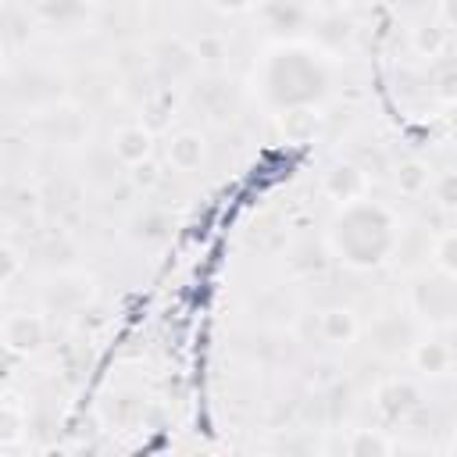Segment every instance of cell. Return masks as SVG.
Here are the masks:
<instances>
[{
	"mask_svg": "<svg viewBox=\"0 0 457 457\" xmlns=\"http://www.w3.org/2000/svg\"><path fill=\"white\" fill-rule=\"evenodd\" d=\"M396 236H400L396 214L382 204H371L368 196L339 204L328 225V246L350 268H378L393 253Z\"/></svg>",
	"mask_w": 457,
	"mask_h": 457,
	"instance_id": "1",
	"label": "cell"
},
{
	"mask_svg": "<svg viewBox=\"0 0 457 457\" xmlns=\"http://www.w3.org/2000/svg\"><path fill=\"white\" fill-rule=\"evenodd\" d=\"M411 307L436 321V325H446L453 318V275H432V278H418L414 289H411Z\"/></svg>",
	"mask_w": 457,
	"mask_h": 457,
	"instance_id": "2",
	"label": "cell"
},
{
	"mask_svg": "<svg viewBox=\"0 0 457 457\" xmlns=\"http://www.w3.org/2000/svg\"><path fill=\"white\" fill-rule=\"evenodd\" d=\"M0 343H4V350L18 353V357L39 353L43 343H46V321H43V314H32V311L7 314L4 325H0Z\"/></svg>",
	"mask_w": 457,
	"mask_h": 457,
	"instance_id": "3",
	"label": "cell"
},
{
	"mask_svg": "<svg viewBox=\"0 0 457 457\" xmlns=\"http://www.w3.org/2000/svg\"><path fill=\"white\" fill-rule=\"evenodd\" d=\"M275 125H278V136L286 143L303 146V143H314V136L321 129V111L314 104H286L275 114Z\"/></svg>",
	"mask_w": 457,
	"mask_h": 457,
	"instance_id": "4",
	"label": "cell"
},
{
	"mask_svg": "<svg viewBox=\"0 0 457 457\" xmlns=\"http://www.w3.org/2000/svg\"><path fill=\"white\" fill-rule=\"evenodd\" d=\"M321 189H325V196L336 200V204L357 200V196L368 193V171H364L361 164H353V161H336V164L325 171Z\"/></svg>",
	"mask_w": 457,
	"mask_h": 457,
	"instance_id": "5",
	"label": "cell"
},
{
	"mask_svg": "<svg viewBox=\"0 0 457 457\" xmlns=\"http://www.w3.org/2000/svg\"><path fill=\"white\" fill-rule=\"evenodd\" d=\"M418 403H421V389H418L411 378H386V382L375 389V407H378V414L389 418V421L407 418Z\"/></svg>",
	"mask_w": 457,
	"mask_h": 457,
	"instance_id": "6",
	"label": "cell"
},
{
	"mask_svg": "<svg viewBox=\"0 0 457 457\" xmlns=\"http://www.w3.org/2000/svg\"><path fill=\"white\" fill-rule=\"evenodd\" d=\"M111 150L121 164H139L154 154V132L146 125H121L114 136H111Z\"/></svg>",
	"mask_w": 457,
	"mask_h": 457,
	"instance_id": "7",
	"label": "cell"
},
{
	"mask_svg": "<svg viewBox=\"0 0 457 457\" xmlns=\"http://www.w3.org/2000/svg\"><path fill=\"white\" fill-rule=\"evenodd\" d=\"M204 157H207V143H204L200 132L182 129V132H175L168 139V164L175 171H196L204 164Z\"/></svg>",
	"mask_w": 457,
	"mask_h": 457,
	"instance_id": "8",
	"label": "cell"
},
{
	"mask_svg": "<svg viewBox=\"0 0 457 457\" xmlns=\"http://www.w3.org/2000/svg\"><path fill=\"white\" fill-rule=\"evenodd\" d=\"M411 364H414V371H421L428 378H439L453 368V350L443 339H418L414 350H411Z\"/></svg>",
	"mask_w": 457,
	"mask_h": 457,
	"instance_id": "9",
	"label": "cell"
},
{
	"mask_svg": "<svg viewBox=\"0 0 457 457\" xmlns=\"http://www.w3.org/2000/svg\"><path fill=\"white\" fill-rule=\"evenodd\" d=\"M318 328H321V339H325V343H332V346H350V343L357 339V332H361V321H357V314H353L350 307H328V311H321Z\"/></svg>",
	"mask_w": 457,
	"mask_h": 457,
	"instance_id": "10",
	"label": "cell"
},
{
	"mask_svg": "<svg viewBox=\"0 0 457 457\" xmlns=\"http://www.w3.org/2000/svg\"><path fill=\"white\" fill-rule=\"evenodd\" d=\"M428 182H432V171H428V164L418 161V157L400 161L396 171H393V186H396L400 196H421V193L428 189Z\"/></svg>",
	"mask_w": 457,
	"mask_h": 457,
	"instance_id": "11",
	"label": "cell"
},
{
	"mask_svg": "<svg viewBox=\"0 0 457 457\" xmlns=\"http://www.w3.org/2000/svg\"><path fill=\"white\" fill-rule=\"evenodd\" d=\"M339 450H343V453H350V457H386V453H393L396 446H393V439H386L382 432L353 428V432L339 443Z\"/></svg>",
	"mask_w": 457,
	"mask_h": 457,
	"instance_id": "12",
	"label": "cell"
},
{
	"mask_svg": "<svg viewBox=\"0 0 457 457\" xmlns=\"http://www.w3.org/2000/svg\"><path fill=\"white\" fill-rule=\"evenodd\" d=\"M411 43H414V54H418V57H428V61H432V57H439V54L446 50L450 36H446V25L425 21V25H418V29H414Z\"/></svg>",
	"mask_w": 457,
	"mask_h": 457,
	"instance_id": "13",
	"label": "cell"
},
{
	"mask_svg": "<svg viewBox=\"0 0 457 457\" xmlns=\"http://www.w3.org/2000/svg\"><path fill=\"white\" fill-rule=\"evenodd\" d=\"M432 268L439 275H453L457 278V236L450 228L432 243Z\"/></svg>",
	"mask_w": 457,
	"mask_h": 457,
	"instance_id": "14",
	"label": "cell"
},
{
	"mask_svg": "<svg viewBox=\"0 0 457 457\" xmlns=\"http://www.w3.org/2000/svg\"><path fill=\"white\" fill-rule=\"evenodd\" d=\"M21 271V253L11 243H0V286H7Z\"/></svg>",
	"mask_w": 457,
	"mask_h": 457,
	"instance_id": "15",
	"label": "cell"
},
{
	"mask_svg": "<svg viewBox=\"0 0 457 457\" xmlns=\"http://www.w3.org/2000/svg\"><path fill=\"white\" fill-rule=\"evenodd\" d=\"M157 175H161V171H157V164H154L150 157L139 161V164H132V182H136L139 189H150V186L157 182Z\"/></svg>",
	"mask_w": 457,
	"mask_h": 457,
	"instance_id": "16",
	"label": "cell"
},
{
	"mask_svg": "<svg viewBox=\"0 0 457 457\" xmlns=\"http://www.w3.org/2000/svg\"><path fill=\"white\" fill-rule=\"evenodd\" d=\"M436 193H439V204H443V207L450 211V207L457 204V179H453V175L446 171V175L439 179V189H436Z\"/></svg>",
	"mask_w": 457,
	"mask_h": 457,
	"instance_id": "17",
	"label": "cell"
},
{
	"mask_svg": "<svg viewBox=\"0 0 457 457\" xmlns=\"http://www.w3.org/2000/svg\"><path fill=\"white\" fill-rule=\"evenodd\" d=\"M221 14H243V11H250L257 0H211Z\"/></svg>",
	"mask_w": 457,
	"mask_h": 457,
	"instance_id": "18",
	"label": "cell"
},
{
	"mask_svg": "<svg viewBox=\"0 0 457 457\" xmlns=\"http://www.w3.org/2000/svg\"><path fill=\"white\" fill-rule=\"evenodd\" d=\"M339 4H346V7H364V4H371V0H339Z\"/></svg>",
	"mask_w": 457,
	"mask_h": 457,
	"instance_id": "19",
	"label": "cell"
},
{
	"mask_svg": "<svg viewBox=\"0 0 457 457\" xmlns=\"http://www.w3.org/2000/svg\"><path fill=\"white\" fill-rule=\"evenodd\" d=\"M0 75H4V54H0Z\"/></svg>",
	"mask_w": 457,
	"mask_h": 457,
	"instance_id": "20",
	"label": "cell"
},
{
	"mask_svg": "<svg viewBox=\"0 0 457 457\" xmlns=\"http://www.w3.org/2000/svg\"><path fill=\"white\" fill-rule=\"evenodd\" d=\"M0 293H4V286H0Z\"/></svg>",
	"mask_w": 457,
	"mask_h": 457,
	"instance_id": "21",
	"label": "cell"
}]
</instances>
